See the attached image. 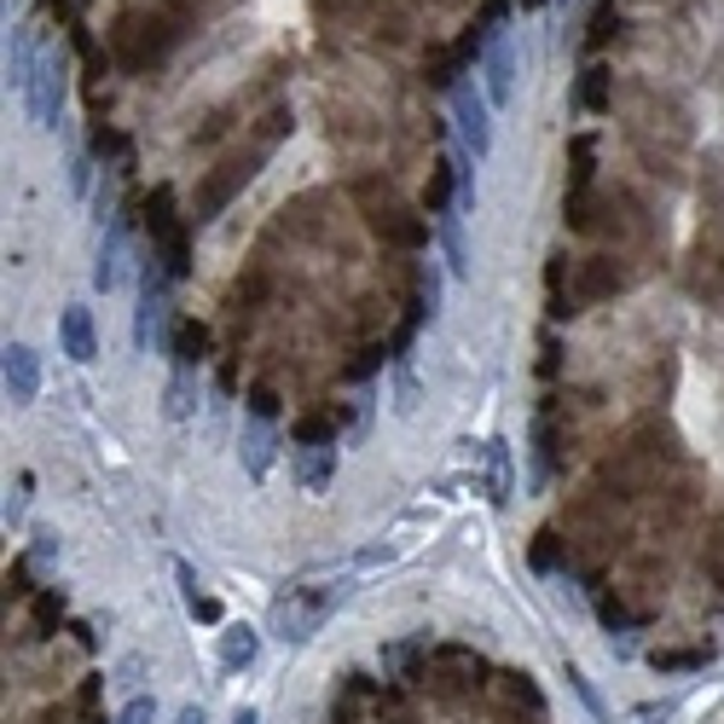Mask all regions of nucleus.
<instances>
[{
    "label": "nucleus",
    "mask_w": 724,
    "mask_h": 724,
    "mask_svg": "<svg viewBox=\"0 0 724 724\" xmlns=\"http://www.w3.org/2000/svg\"><path fill=\"white\" fill-rule=\"evenodd\" d=\"M18 105H24V116L42 134H53L58 123H65V65H58V53L42 47V58H35L30 82L18 88Z\"/></svg>",
    "instance_id": "1"
},
{
    "label": "nucleus",
    "mask_w": 724,
    "mask_h": 724,
    "mask_svg": "<svg viewBox=\"0 0 724 724\" xmlns=\"http://www.w3.org/2000/svg\"><path fill=\"white\" fill-rule=\"evenodd\" d=\"M336 597L342 591H301V586H290L285 597L273 602V614H267L273 637L278 643H308L319 627H325V614L336 609Z\"/></svg>",
    "instance_id": "2"
},
{
    "label": "nucleus",
    "mask_w": 724,
    "mask_h": 724,
    "mask_svg": "<svg viewBox=\"0 0 724 724\" xmlns=\"http://www.w3.org/2000/svg\"><path fill=\"white\" fill-rule=\"evenodd\" d=\"M452 123H458V146L464 157H487L493 151V99L481 93V82H458L452 88Z\"/></svg>",
    "instance_id": "3"
},
{
    "label": "nucleus",
    "mask_w": 724,
    "mask_h": 724,
    "mask_svg": "<svg viewBox=\"0 0 724 724\" xmlns=\"http://www.w3.org/2000/svg\"><path fill=\"white\" fill-rule=\"evenodd\" d=\"M336 470H342V452L331 447V440H301V447H290V481H296V493L325 498L336 487Z\"/></svg>",
    "instance_id": "4"
},
{
    "label": "nucleus",
    "mask_w": 724,
    "mask_h": 724,
    "mask_svg": "<svg viewBox=\"0 0 724 724\" xmlns=\"http://www.w3.org/2000/svg\"><path fill=\"white\" fill-rule=\"evenodd\" d=\"M163 313H169L163 267H157V261H139V313H134V342L139 348H151V336L163 331Z\"/></svg>",
    "instance_id": "5"
},
{
    "label": "nucleus",
    "mask_w": 724,
    "mask_h": 724,
    "mask_svg": "<svg viewBox=\"0 0 724 724\" xmlns=\"http://www.w3.org/2000/svg\"><path fill=\"white\" fill-rule=\"evenodd\" d=\"M35 394H42V354L30 342H7V400L30 406Z\"/></svg>",
    "instance_id": "6"
},
{
    "label": "nucleus",
    "mask_w": 724,
    "mask_h": 724,
    "mask_svg": "<svg viewBox=\"0 0 724 724\" xmlns=\"http://www.w3.org/2000/svg\"><path fill=\"white\" fill-rule=\"evenodd\" d=\"M58 348H65L76 366H88V359H99V331H93V313L76 301V308L58 313Z\"/></svg>",
    "instance_id": "7"
},
{
    "label": "nucleus",
    "mask_w": 724,
    "mask_h": 724,
    "mask_svg": "<svg viewBox=\"0 0 724 724\" xmlns=\"http://www.w3.org/2000/svg\"><path fill=\"white\" fill-rule=\"evenodd\" d=\"M510 88H516V53L510 42H487V53H481V93L498 105H510Z\"/></svg>",
    "instance_id": "8"
},
{
    "label": "nucleus",
    "mask_w": 724,
    "mask_h": 724,
    "mask_svg": "<svg viewBox=\"0 0 724 724\" xmlns=\"http://www.w3.org/2000/svg\"><path fill=\"white\" fill-rule=\"evenodd\" d=\"M273 458H278V435H273L267 424H261V417H250L244 435H238V464H244V475H250V481H267Z\"/></svg>",
    "instance_id": "9"
},
{
    "label": "nucleus",
    "mask_w": 724,
    "mask_h": 724,
    "mask_svg": "<svg viewBox=\"0 0 724 724\" xmlns=\"http://www.w3.org/2000/svg\"><path fill=\"white\" fill-rule=\"evenodd\" d=\"M261 660V632L244 627V620H232V627H220V667L227 673H250Z\"/></svg>",
    "instance_id": "10"
},
{
    "label": "nucleus",
    "mask_w": 724,
    "mask_h": 724,
    "mask_svg": "<svg viewBox=\"0 0 724 724\" xmlns=\"http://www.w3.org/2000/svg\"><path fill=\"white\" fill-rule=\"evenodd\" d=\"M93 285H99V290H116V285H123V227H116V220H111L105 232H99V250H93Z\"/></svg>",
    "instance_id": "11"
},
{
    "label": "nucleus",
    "mask_w": 724,
    "mask_h": 724,
    "mask_svg": "<svg viewBox=\"0 0 724 724\" xmlns=\"http://www.w3.org/2000/svg\"><path fill=\"white\" fill-rule=\"evenodd\" d=\"M197 406H204V389H197L192 371H174L169 389H163V412L174 417V424H186V417H197Z\"/></svg>",
    "instance_id": "12"
},
{
    "label": "nucleus",
    "mask_w": 724,
    "mask_h": 724,
    "mask_svg": "<svg viewBox=\"0 0 724 724\" xmlns=\"http://www.w3.org/2000/svg\"><path fill=\"white\" fill-rule=\"evenodd\" d=\"M394 412H400V417H412V412H417V377H412L406 366L394 371Z\"/></svg>",
    "instance_id": "13"
},
{
    "label": "nucleus",
    "mask_w": 724,
    "mask_h": 724,
    "mask_svg": "<svg viewBox=\"0 0 724 724\" xmlns=\"http://www.w3.org/2000/svg\"><path fill=\"white\" fill-rule=\"evenodd\" d=\"M116 724H157V701L151 696H128L123 713H116Z\"/></svg>",
    "instance_id": "14"
},
{
    "label": "nucleus",
    "mask_w": 724,
    "mask_h": 724,
    "mask_svg": "<svg viewBox=\"0 0 724 724\" xmlns=\"http://www.w3.org/2000/svg\"><path fill=\"white\" fill-rule=\"evenodd\" d=\"M139 673H146V660H139V655H128L123 667H116V683H123V690H134V683H139Z\"/></svg>",
    "instance_id": "15"
},
{
    "label": "nucleus",
    "mask_w": 724,
    "mask_h": 724,
    "mask_svg": "<svg viewBox=\"0 0 724 724\" xmlns=\"http://www.w3.org/2000/svg\"><path fill=\"white\" fill-rule=\"evenodd\" d=\"M58 551H65V545H58V533H47V528L35 533V562H53Z\"/></svg>",
    "instance_id": "16"
},
{
    "label": "nucleus",
    "mask_w": 724,
    "mask_h": 724,
    "mask_svg": "<svg viewBox=\"0 0 724 724\" xmlns=\"http://www.w3.org/2000/svg\"><path fill=\"white\" fill-rule=\"evenodd\" d=\"M24 493H30V487H18V493L7 498V528H18V521H24Z\"/></svg>",
    "instance_id": "17"
},
{
    "label": "nucleus",
    "mask_w": 724,
    "mask_h": 724,
    "mask_svg": "<svg viewBox=\"0 0 724 724\" xmlns=\"http://www.w3.org/2000/svg\"><path fill=\"white\" fill-rule=\"evenodd\" d=\"M174 724H209V713L192 701V708H180V713H174Z\"/></svg>",
    "instance_id": "18"
},
{
    "label": "nucleus",
    "mask_w": 724,
    "mask_h": 724,
    "mask_svg": "<svg viewBox=\"0 0 724 724\" xmlns=\"http://www.w3.org/2000/svg\"><path fill=\"white\" fill-rule=\"evenodd\" d=\"M232 724H261V713H255V708H238V713H232Z\"/></svg>",
    "instance_id": "19"
}]
</instances>
